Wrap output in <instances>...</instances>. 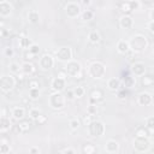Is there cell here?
<instances>
[{"label":"cell","mask_w":154,"mask_h":154,"mask_svg":"<svg viewBox=\"0 0 154 154\" xmlns=\"http://www.w3.org/2000/svg\"><path fill=\"white\" fill-rule=\"evenodd\" d=\"M129 43V47H130V51L132 53H138V52H142L143 49L147 48L148 46V41L146 38V36L141 35V34H137L135 36L131 37L130 41H128Z\"/></svg>","instance_id":"1"},{"label":"cell","mask_w":154,"mask_h":154,"mask_svg":"<svg viewBox=\"0 0 154 154\" xmlns=\"http://www.w3.org/2000/svg\"><path fill=\"white\" fill-rule=\"evenodd\" d=\"M105 73H106V67L101 61H94L88 67V75L91 78L100 79L105 76Z\"/></svg>","instance_id":"2"},{"label":"cell","mask_w":154,"mask_h":154,"mask_svg":"<svg viewBox=\"0 0 154 154\" xmlns=\"http://www.w3.org/2000/svg\"><path fill=\"white\" fill-rule=\"evenodd\" d=\"M65 101H66L65 96H64L61 93H57V91L52 93V94L49 95V99H48L49 106H51L53 109H61V108H64Z\"/></svg>","instance_id":"3"},{"label":"cell","mask_w":154,"mask_h":154,"mask_svg":"<svg viewBox=\"0 0 154 154\" xmlns=\"http://www.w3.org/2000/svg\"><path fill=\"white\" fill-rule=\"evenodd\" d=\"M16 87V78L12 75H2L0 77V89L4 93L11 91Z\"/></svg>","instance_id":"4"},{"label":"cell","mask_w":154,"mask_h":154,"mask_svg":"<svg viewBox=\"0 0 154 154\" xmlns=\"http://www.w3.org/2000/svg\"><path fill=\"white\" fill-rule=\"evenodd\" d=\"M65 72L71 76V77H76V78H79L81 76V72H82V66L78 61L76 60H70L66 63L65 65Z\"/></svg>","instance_id":"5"},{"label":"cell","mask_w":154,"mask_h":154,"mask_svg":"<svg viewBox=\"0 0 154 154\" xmlns=\"http://www.w3.org/2000/svg\"><path fill=\"white\" fill-rule=\"evenodd\" d=\"M89 134L93 137H100L105 134V124L101 120H93L89 125Z\"/></svg>","instance_id":"6"},{"label":"cell","mask_w":154,"mask_h":154,"mask_svg":"<svg viewBox=\"0 0 154 154\" xmlns=\"http://www.w3.org/2000/svg\"><path fill=\"white\" fill-rule=\"evenodd\" d=\"M150 146H152V142H150V140L148 137H136L135 136V138H134V148L137 152H141V153L147 152V150H149Z\"/></svg>","instance_id":"7"},{"label":"cell","mask_w":154,"mask_h":154,"mask_svg":"<svg viewBox=\"0 0 154 154\" xmlns=\"http://www.w3.org/2000/svg\"><path fill=\"white\" fill-rule=\"evenodd\" d=\"M65 13L67 14V17L70 18H76L81 14V5L75 2V1H70L66 4L65 6Z\"/></svg>","instance_id":"8"},{"label":"cell","mask_w":154,"mask_h":154,"mask_svg":"<svg viewBox=\"0 0 154 154\" xmlns=\"http://www.w3.org/2000/svg\"><path fill=\"white\" fill-rule=\"evenodd\" d=\"M55 58L61 63H67L72 58V49L70 47H61L57 51Z\"/></svg>","instance_id":"9"},{"label":"cell","mask_w":154,"mask_h":154,"mask_svg":"<svg viewBox=\"0 0 154 154\" xmlns=\"http://www.w3.org/2000/svg\"><path fill=\"white\" fill-rule=\"evenodd\" d=\"M40 66L43 70H49L54 66V58L51 54H43L40 58Z\"/></svg>","instance_id":"10"},{"label":"cell","mask_w":154,"mask_h":154,"mask_svg":"<svg viewBox=\"0 0 154 154\" xmlns=\"http://www.w3.org/2000/svg\"><path fill=\"white\" fill-rule=\"evenodd\" d=\"M131 72L135 75V76H140L142 77L143 75H146V65L141 61H136V63H132L131 65Z\"/></svg>","instance_id":"11"},{"label":"cell","mask_w":154,"mask_h":154,"mask_svg":"<svg viewBox=\"0 0 154 154\" xmlns=\"http://www.w3.org/2000/svg\"><path fill=\"white\" fill-rule=\"evenodd\" d=\"M65 84H66V82H65V78L64 77H55L52 81L51 87H52V89L54 91L61 93V90H64V88H65Z\"/></svg>","instance_id":"12"},{"label":"cell","mask_w":154,"mask_h":154,"mask_svg":"<svg viewBox=\"0 0 154 154\" xmlns=\"http://www.w3.org/2000/svg\"><path fill=\"white\" fill-rule=\"evenodd\" d=\"M12 12V5L8 1H0V16L8 17Z\"/></svg>","instance_id":"13"},{"label":"cell","mask_w":154,"mask_h":154,"mask_svg":"<svg viewBox=\"0 0 154 154\" xmlns=\"http://www.w3.org/2000/svg\"><path fill=\"white\" fill-rule=\"evenodd\" d=\"M119 25L123 29H130L134 25V19L130 16H128V14H123L119 18Z\"/></svg>","instance_id":"14"},{"label":"cell","mask_w":154,"mask_h":154,"mask_svg":"<svg viewBox=\"0 0 154 154\" xmlns=\"http://www.w3.org/2000/svg\"><path fill=\"white\" fill-rule=\"evenodd\" d=\"M137 102L141 106H148L152 103V95L149 93H141L137 97Z\"/></svg>","instance_id":"15"},{"label":"cell","mask_w":154,"mask_h":154,"mask_svg":"<svg viewBox=\"0 0 154 154\" xmlns=\"http://www.w3.org/2000/svg\"><path fill=\"white\" fill-rule=\"evenodd\" d=\"M11 126H12V123H11L10 118H7L5 116L0 117V131L1 132H7L11 129Z\"/></svg>","instance_id":"16"},{"label":"cell","mask_w":154,"mask_h":154,"mask_svg":"<svg viewBox=\"0 0 154 154\" xmlns=\"http://www.w3.org/2000/svg\"><path fill=\"white\" fill-rule=\"evenodd\" d=\"M119 149V143L114 140H108L105 144V150L107 153H116Z\"/></svg>","instance_id":"17"},{"label":"cell","mask_w":154,"mask_h":154,"mask_svg":"<svg viewBox=\"0 0 154 154\" xmlns=\"http://www.w3.org/2000/svg\"><path fill=\"white\" fill-rule=\"evenodd\" d=\"M117 49H118V52L122 53V54H126V53H129V52H130V47H129L128 41H125V40H120V41L117 43Z\"/></svg>","instance_id":"18"},{"label":"cell","mask_w":154,"mask_h":154,"mask_svg":"<svg viewBox=\"0 0 154 154\" xmlns=\"http://www.w3.org/2000/svg\"><path fill=\"white\" fill-rule=\"evenodd\" d=\"M12 116L16 120H22L25 117V109L23 107H14L12 109Z\"/></svg>","instance_id":"19"},{"label":"cell","mask_w":154,"mask_h":154,"mask_svg":"<svg viewBox=\"0 0 154 154\" xmlns=\"http://www.w3.org/2000/svg\"><path fill=\"white\" fill-rule=\"evenodd\" d=\"M20 70H22V72H23L24 75H31V73H34V71H35V66H34L31 63L25 61V63H23V64L20 65Z\"/></svg>","instance_id":"20"},{"label":"cell","mask_w":154,"mask_h":154,"mask_svg":"<svg viewBox=\"0 0 154 154\" xmlns=\"http://www.w3.org/2000/svg\"><path fill=\"white\" fill-rule=\"evenodd\" d=\"M17 128H18L19 132H26V131H29V129H30V122L26 120V119H22V120L18 122Z\"/></svg>","instance_id":"21"},{"label":"cell","mask_w":154,"mask_h":154,"mask_svg":"<svg viewBox=\"0 0 154 154\" xmlns=\"http://www.w3.org/2000/svg\"><path fill=\"white\" fill-rule=\"evenodd\" d=\"M107 87H108V89H111V90H118L119 87H120V81H119L118 78H116V77L109 78L108 82H107Z\"/></svg>","instance_id":"22"},{"label":"cell","mask_w":154,"mask_h":154,"mask_svg":"<svg viewBox=\"0 0 154 154\" xmlns=\"http://www.w3.org/2000/svg\"><path fill=\"white\" fill-rule=\"evenodd\" d=\"M152 132L153 131H149L146 126L144 128H138L137 130H136V132H135V136L136 137H150V135H152Z\"/></svg>","instance_id":"23"},{"label":"cell","mask_w":154,"mask_h":154,"mask_svg":"<svg viewBox=\"0 0 154 154\" xmlns=\"http://www.w3.org/2000/svg\"><path fill=\"white\" fill-rule=\"evenodd\" d=\"M28 20H29L30 23H32V24L38 23V20H40V14H38V12L35 11V10H31V11L28 13Z\"/></svg>","instance_id":"24"},{"label":"cell","mask_w":154,"mask_h":154,"mask_svg":"<svg viewBox=\"0 0 154 154\" xmlns=\"http://www.w3.org/2000/svg\"><path fill=\"white\" fill-rule=\"evenodd\" d=\"M32 45V41L29 38V37H25V36H22V37H19V46L22 47V48H30V46Z\"/></svg>","instance_id":"25"},{"label":"cell","mask_w":154,"mask_h":154,"mask_svg":"<svg viewBox=\"0 0 154 154\" xmlns=\"http://www.w3.org/2000/svg\"><path fill=\"white\" fill-rule=\"evenodd\" d=\"M88 38H89V41H90V42H93V43H97V42L100 41L101 36H100V34H99L96 30H93V31H90V32H89Z\"/></svg>","instance_id":"26"},{"label":"cell","mask_w":154,"mask_h":154,"mask_svg":"<svg viewBox=\"0 0 154 154\" xmlns=\"http://www.w3.org/2000/svg\"><path fill=\"white\" fill-rule=\"evenodd\" d=\"M141 83H142V85H144V87H152L153 83H154V79H153L152 76H146V75H143V76H142V79H141Z\"/></svg>","instance_id":"27"},{"label":"cell","mask_w":154,"mask_h":154,"mask_svg":"<svg viewBox=\"0 0 154 154\" xmlns=\"http://www.w3.org/2000/svg\"><path fill=\"white\" fill-rule=\"evenodd\" d=\"M83 153L84 154H95L96 153V147L94 144H90V143L84 144L83 146Z\"/></svg>","instance_id":"28"},{"label":"cell","mask_w":154,"mask_h":154,"mask_svg":"<svg viewBox=\"0 0 154 154\" xmlns=\"http://www.w3.org/2000/svg\"><path fill=\"white\" fill-rule=\"evenodd\" d=\"M40 89L38 88H30L29 89V96L31 100H37L40 97Z\"/></svg>","instance_id":"29"},{"label":"cell","mask_w":154,"mask_h":154,"mask_svg":"<svg viewBox=\"0 0 154 154\" xmlns=\"http://www.w3.org/2000/svg\"><path fill=\"white\" fill-rule=\"evenodd\" d=\"M90 99L94 100V101H97V100H101L102 99V91L100 89H94L90 94Z\"/></svg>","instance_id":"30"},{"label":"cell","mask_w":154,"mask_h":154,"mask_svg":"<svg viewBox=\"0 0 154 154\" xmlns=\"http://www.w3.org/2000/svg\"><path fill=\"white\" fill-rule=\"evenodd\" d=\"M81 17H82L83 20H90V19H93V17H94V12L90 11V10H85V11H83V12L81 13Z\"/></svg>","instance_id":"31"},{"label":"cell","mask_w":154,"mask_h":154,"mask_svg":"<svg viewBox=\"0 0 154 154\" xmlns=\"http://www.w3.org/2000/svg\"><path fill=\"white\" fill-rule=\"evenodd\" d=\"M135 83H136V81L134 79V77H131V76H126V77H124V85H125V88L134 87Z\"/></svg>","instance_id":"32"},{"label":"cell","mask_w":154,"mask_h":154,"mask_svg":"<svg viewBox=\"0 0 154 154\" xmlns=\"http://www.w3.org/2000/svg\"><path fill=\"white\" fill-rule=\"evenodd\" d=\"M84 88L83 87H76L73 89V94H75V97H82L84 95Z\"/></svg>","instance_id":"33"},{"label":"cell","mask_w":154,"mask_h":154,"mask_svg":"<svg viewBox=\"0 0 154 154\" xmlns=\"http://www.w3.org/2000/svg\"><path fill=\"white\" fill-rule=\"evenodd\" d=\"M29 116H30V118H31V119L36 120V119L41 116V112H40L37 108H31V109H30V112H29Z\"/></svg>","instance_id":"34"},{"label":"cell","mask_w":154,"mask_h":154,"mask_svg":"<svg viewBox=\"0 0 154 154\" xmlns=\"http://www.w3.org/2000/svg\"><path fill=\"white\" fill-rule=\"evenodd\" d=\"M120 8H122V11L126 14V13H130V12H132L131 10H130V5H129V1H124V2H122L120 4Z\"/></svg>","instance_id":"35"},{"label":"cell","mask_w":154,"mask_h":154,"mask_svg":"<svg viewBox=\"0 0 154 154\" xmlns=\"http://www.w3.org/2000/svg\"><path fill=\"white\" fill-rule=\"evenodd\" d=\"M19 70H20V66L18 63H11L10 64V71L12 73H19Z\"/></svg>","instance_id":"36"},{"label":"cell","mask_w":154,"mask_h":154,"mask_svg":"<svg viewBox=\"0 0 154 154\" xmlns=\"http://www.w3.org/2000/svg\"><path fill=\"white\" fill-rule=\"evenodd\" d=\"M69 125H70V129H71V130H77V129L79 128L81 123H79L78 119H71L70 123H69Z\"/></svg>","instance_id":"37"},{"label":"cell","mask_w":154,"mask_h":154,"mask_svg":"<svg viewBox=\"0 0 154 154\" xmlns=\"http://www.w3.org/2000/svg\"><path fill=\"white\" fill-rule=\"evenodd\" d=\"M29 53H31L32 55H37V54L40 53V47H38V45L32 43V45L30 46V48H29Z\"/></svg>","instance_id":"38"},{"label":"cell","mask_w":154,"mask_h":154,"mask_svg":"<svg viewBox=\"0 0 154 154\" xmlns=\"http://www.w3.org/2000/svg\"><path fill=\"white\" fill-rule=\"evenodd\" d=\"M146 128H147L149 131H153V129H154V117H149V118L147 119V125H146Z\"/></svg>","instance_id":"39"},{"label":"cell","mask_w":154,"mask_h":154,"mask_svg":"<svg viewBox=\"0 0 154 154\" xmlns=\"http://www.w3.org/2000/svg\"><path fill=\"white\" fill-rule=\"evenodd\" d=\"M87 112H88L89 116H94V114H96V112H97V107H96V105H90V106H88Z\"/></svg>","instance_id":"40"},{"label":"cell","mask_w":154,"mask_h":154,"mask_svg":"<svg viewBox=\"0 0 154 154\" xmlns=\"http://www.w3.org/2000/svg\"><path fill=\"white\" fill-rule=\"evenodd\" d=\"M10 152V146L7 143H1L0 144V153L1 154H6Z\"/></svg>","instance_id":"41"},{"label":"cell","mask_w":154,"mask_h":154,"mask_svg":"<svg viewBox=\"0 0 154 154\" xmlns=\"http://www.w3.org/2000/svg\"><path fill=\"white\" fill-rule=\"evenodd\" d=\"M129 5H130V10L134 11V10H137L140 7L141 2L140 1H129Z\"/></svg>","instance_id":"42"},{"label":"cell","mask_w":154,"mask_h":154,"mask_svg":"<svg viewBox=\"0 0 154 154\" xmlns=\"http://www.w3.org/2000/svg\"><path fill=\"white\" fill-rule=\"evenodd\" d=\"M65 99H67V100H73V99H75V94H73V90H72V89H67V90H66Z\"/></svg>","instance_id":"43"},{"label":"cell","mask_w":154,"mask_h":154,"mask_svg":"<svg viewBox=\"0 0 154 154\" xmlns=\"http://www.w3.org/2000/svg\"><path fill=\"white\" fill-rule=\"evenodd\" d=\"M29 87L30 88H38L40 87V83L37 79H30L29 81Z\"/></svg>","instance_id":"44"},{"label":"cell","mask_w":154,"mask_h":154,"mask_svg":"<svg viewBox=\"0 0 154 154\" xmlns=\"http://www.w3.org/2000/svg\"><path fill=\"white\" fill-rule=\"evenodd\" d=\"M13 54H14V51H13V48H11V47H7V48H5V55L6 57H13Z\"/></svg>","instance_id":"45"},{"label":"cell","mask_w":154,"mask_h":154,"mask_svg":"<svg viewBox=\"0 0 154 154\" xmlns=\"http://www.w3.org/2000/svg\"><path fill=\"white\" fill-rule=\"evenodd\" d=\"M154 22L153 20H149V23H148V31H149V34L150 35H153L154 34Z\"/></svg>","instance_id":"46"},{"label":"cell","mask_w":154,"mask_h":154,"mask_svg":"<svg viewBox=\"0 0 154 154\" xmlns=\"http://www.w3.org/2000/svg\"><path fill=\"white\" fill-rule=\"evenodd\" d=\"M46 120H47V118H46L45 116H42V114L36 119V122H37V124H38V125H42L43 123H46Z\"/></svg>","instance_id":"47"},{"label":"cell","mask_w":154,"mask_h":154,"mask_svg":"<svg viewBox=\"0 0 154 154\" xmlns=\"http://www.w3.org/2000/svg\"><path fill=\"white\" fill-rule=\"evenodd\" d=\"M29 153H30V154H38L40 150H38V148H36V147H30V148H29Z\"/></svg>","instance_id":"48"},{"label":"cell","mask_w":154,"mask_h":154,"mask_svg":"<svg viewBox=\"0 0 154 154\" xmlns=\"http://www.w3.org/2000/svg\"><path fill=\"white\" fill-rule=\"evenodd\" d=\"M63 154H76V152H75L72 148H66V149L63 152Z\"/></svg>","instance_id":"49"},{"label":"cell","mask_w":154,"mask_h":154,"mask_svg":"<svg viewBox=\"0 0 154 154\" xmlns=\"http://www.w3.org/2000/svg\"><path fill=\"white\" fill-rule=\"evenodd\" d=\"M90 117H91V116H89V114H88L87 117H84V123H85L87 125H89V124L91 123V120H90Z\"/></svg>","instance_id":"50"},{"label":"cell","mask_w":154,"mask_h":154,"mask_svg":"<svg viewBox=\"0 0 154 154\" xmlns=\"http://www.w3.org/2000/svg\"><path fill=\"white\" fill-rule=\"evenodd\" d=\"M24 57H25V59H29V60H30V59H32V57H34V55H32L31 53H25V54H24Z\"/></svg>","instance_id":"51"},{"label":"cell","mask_w":154,"mask_h":154,"mask_svg":"<svg viewBox=\"0 0 154 154\" xmlns=\"http://www.w3.org/2000/svg\"><path fill=\"white\" fill-rule=\"evenodd\" d=\"M82 4H83V5H90V1H89V0H83Z\"/></svg>","instance_id":"52"}]
</instances>
